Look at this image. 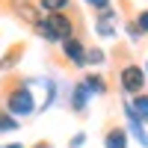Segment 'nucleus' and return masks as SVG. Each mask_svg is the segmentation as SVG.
<instances>
[{"label":"nucleus","mask_w":148,"mask_h":148,"mask_svg":"<svg viewBox=\"0 0 148 148\" xmlns=\"http://www.w3.org/2000/svg\"><path fill=\"white\" fill-rule=\"evenodd\" d=\"M18 56H21V51H12L9 56H3V59H0V68H12V62H15Z\"/></svg>","instance_id":"obj_16"},{"label":"nucleus","mask_w":148,"mask_h":148,"mask_svg":"<svg viewBox=\"0 0 148 148\" xmlns=\"http://www.w3.org/2000/svg\"><path fill=\"white\" fill-rule=\"evenodd\" d=\"M130 110H133V116H136L142 125H148V95L139 92V95H133V101H130Z\"/></svg>","instance_id":"obj_8"},{"label":"nucleus","mask_w":148,"mask_h":148,"mask_svg":"<svg viewBox=\"0 0 148 148\" xmlns=\"http://www.w3.org/2000/svg\"><path fill=\"white\" fill-rule=\"evenodd\" d=\"M119 83H121V92L125 95H139L145 89V71L139 65H125L119 74Z\"/></svg>","instance_id":"obj_3"},{"label":"nucleus","mask_w":148,"mask_h":148,"mask_svg":"<svg viewBox=\"0 0 148 148\" xmlns=\"http://www.w3.org/2000/svg\"><path fill=\"white\" fill-rule=\"evenodd\" d=\"M145 74H148V62H145Z\"/></svg>","instance_id":"obj_22"},{"label":"nucleus","mask_w":148,"mask_h":148,"mask_svg":"<svg viewBox=\"0 0 148 148\" xmlns=\"http://www.w3.org/2000/svg\"><path fill=\"white\" fill-rule=\"evenodd\" d=\"M125 116H127V125H130V133H133V139H139V145L142 148H148V133H145V125L133 116V110H130V104H125Z\"/></svg>","instance_id":"obj_6"},{"label":"nucleus","mask_w":148,"mask_h":148,"mask_svg":"<svg viewBox=\"0 0 148 148\" xmlns=\"http://www.w3.org/2000/svg\"><path fill=\"white\" fill-rule=\"evenodd\" d=\"M71 0H39V9L45 12V15H62V12L68 9Z\"/></svg>","instance_id":"obj_11"},{"label":"nucleus","mask_w":148,"mask_h":148,"mask_svg":"<svg viewBox=\"0 0 148 148\" xmlns=\"http://www.w3.org/2000/svg\"><path fill=\"white\" fill-rule=\"evenodd\" d=\"M80 86H83V89L89 92V95H104V92H107V83H104V77H101V74H86Z\"/></svg>","instance_id":"obj_9"},{"label":"nucleus","mask_w":148,"mask_h":148,"mask_svg":"<svg viewBox=\"0 0 148 148\" xmlns=\"http://www.w3.org/2000/svg\"><path fill=\"white\" fill-rule=\"evenodd\" d=\"M92 9H98V12H104V9H110V0H86Z\"/></svg>","instance_id":"obj_17"},{"label":"nucleus","mask_w":148,"mask_h":148,"mask_svg":"<svg viewBox=\"0 0 148 148\" xmlns=\"http://www.w3.org/2000/svg\"><path fill=\"white\" fill-rule=\"evenodd\" d=\"M86 101H89V92L77 83V86H74V92H71V110H74V113H83V110H86Z\"/></svg>","instance_id":"obj_12"},{"label":"nucleus","mask_w":148,"mask_h":148,"mask_svg":"<svg viewBox=\"0 0 148 148\" xmlns=\"http://www.w3.org/2000/svg\"><path fill=\"white\" fill-rule=\"evenodd\" d=\"M18 130V119H12L9 113H0V133H12Z\"/></svg>","instance_id":"obj_13"},{"label":"nucleus","mask_w":148,"mask_h":148,"mask_svg":"<svg viewBox=\"0 0 148 148\" xmlns=\"http://www.w3.org/2000/svg\"><path fill=\"white\" fill-rule=\"evenodd\" d=\"M83 142H86V133H77V136H74V139H71V148H80Z\"/></svg>","instance_id":"obj_19"},{"label":"nucleus","mask_w":148,"mask_h":148,"mask_svg":"<svg viewBox=\"0 0 148 148\" xmlns=\"http://www.w3.org/2000/svg\"><path fill=\"white\" fill-rule=\"evenodd\" d=\"M127 36H130V39H133V42H136V39H139V36H142V33H139V27H136V24H130V27H127Z\"/></svg>","instance_id":"obj_18"},{"label":"nucleus","mask_w":148,"mask_h":148,"mask_svg":"<svg viewBox=\"0 0 148 148\" xmlns=\"http://www.w3.org/2000/svg\"><path fill=\"white\" fill-rule=\"evenodd\" d=\"M12 9H15L18 15H21L24 21H27V24H30V27H36V24H39V18H42V12L36 9V6L30 3V0H15V3H12Z\"/></svg>","instance_id":"obj_7"},{"label":"nucleus","mask_w":148,"mask_h":148,"mask_svg":"<svg viewBox=\"0 0 148 148\" xmlns=\"http://www.w3.org/2000/svg\"><path fill=\"white\" fill-rule=\"evenodd\" d=\"M119 15L113 9H104V12H98V21H95V33L101 36V39H116V33H119Z\"/></svg>","instance_id":"obj_4"},{"label":"nucleus","mask_w":148,"mask_h":148,"mask_svg":"<svg viewBox=\"0 0 148 148\" xmlns=\"http://www.w3.org/2000/svg\"><path fill=\"white\" fill-rule=\"evenodd\" d=\"M33 110H36L33 92L27 86H15V89L9 92V98H6V113L12 119H24V116H33Z\"/></svg>","instance_id":"obj_2"},{"label":"nucleus","mask_w":148,"mask_h":148,"mask_svg":"<svg viewBox=\"0 0 148 148\" xmlns=\"http://www.w3.org/2000/svg\"><path fill=\"white\" fill-rule=\"evenodd\" d=\"M133 24L139 27V33H148V9H145V12H139V18L133 21Z\"/></svg>","instance_id":"obj_15"},{"label":"nucleus","mask_w":148,"mask_h":148,"mask_svg":"<svg viewBox=\"0 0 148 148\" xmlns=\"http://www.w3.org/2000/svg\"><path fill=\"white\" fill-rule=\"evenodd\" d=\"M62 53H65V56H68L77 68H83V65H86V47H83V42H80V39H74V36L62 42Z\"/></svg>","instance_id":"obj_5"},{"label":"nucleus","mask_w":148,"mask_h":148,"mask_svg":"<svg viewBox=\"0 0 148 148\" xmlns=\"http://www.w3.org/2000/svg\"><path fill=\"white\" fill-rule=\"evenodd\" d=\"M0 148H24L21 142H9V145H0Z\"/></svg>","instance_id":"obj_20"},{"label":"nucleus","mask_w":148,"mask_h":148,"mask_svg":"<svg viewBox=\"0 0 148 148\" xmlns=\"http://www.w3.org/2000/svg\"><path fill=\"white\" fill-rule=\"evenodd\" d=\"M104 145L107 148H127V133L121 127H110L107 136H104Z\"/></svg>","instance_id":"obj_10"},{"label":"nucleus","mask_w":148,"mask_h":148,"mask_svg":"<svg viewBox=\"0 0 148 148\" xmlns=\"http://www.w3.org/2000/svg\"><path fill=\"white\" fill-rule=\"evenodd\" d=\"M101 65L104 62V51H101V47H92V51H86V65Z\"/></svg>","instance_id":"obj_14"},{"label":"nucleus","mask_w":148,"mask_h":148,"mask_svg":"<svg viewBox=\"0 0 148 148\" xmlns=\"http://www.w3.org/2000/svg\"><path fill=\"white\" fill-rule=\"evenodd\" d=\"M36 148H53L51 142H39V145H36Z\"/></svg>","instance_id":"obj_21"},{"label":"nucleus","mask_w":148,"mask_h":148,"mask_svg":"<svg viewBox=\"0 0 148 148\" xmlns=\"http://www.w3.org/2000/svg\"><path fill=\"white\" fill-rule=\"evenodd\" d=\"M33 30L39 33L45 42H59V45H62L65 39H71L74 24H71V18L62 12V15H42V18H39V24H36Z\"/></svg>","instance_id":"obj_1"}]
</instances>
